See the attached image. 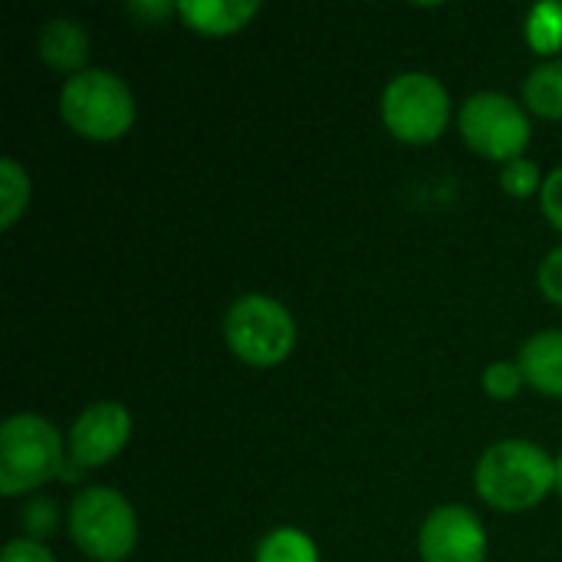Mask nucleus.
<instances>
[{"label": "nucleus", "instance_id": "obj_1", "mask_svg": "<svg viewBox=\"0 0 562 562\" xmlns=\"http://www.w3.org/2000/svg\"><path fill=\"white\" fill-rule=\"evenodd\" d=\"M474 487L481 501H487L497 510H533L557 487L553 458L540 445L524 438L497 441L481 454L474 468Z\"/></svg>", "mask_w": 562, "mask_h": 562}, {"label": "nucleus", "instance_id": "obj_2", "mask_svg": "<svg viewBox=\"0 0 562 562\" xmlns=\"http://www.w3.org/2000/svg\"><path fill=\"white\" fill-rule=\"evenodd\" d=\"M69 454L43 415L16 412L0 425V494L16 497L63 474Z\"/></svg>", "mask_w": 562, "mask_h": 562}, {"label": "nucleus", "instance_id": "obj_3", "mask_svg": "<svg viewBox=\"0 0 562 562\" xmlns=\"http://www.w3.org/2000/svg\"><path fill=\"white\" fill-rule=\"evenodd\" d=\"M63 122L89 142H115L135 125V95L109 69H82L59 89Z\"/></svg>", "mask_w": 562, "mask_h": 562}, {"label": "nucleus", "instance_id": "obj_4", "mask_svg": "<svg viewBox=\"0 0 562 562\" xmlns=\"http://www.w3.org/2000/svg\"><path fill=\"white\" fill-rule=\"evenodd\" d=\"M227 349L257 369L280 366L296 346V319L290 310L263 293H244L227 306L224 316Z\"/></svg>", "mask_w": 562, "mask_h": 562}, {"label": "nucleus", "instance_id": "obj_5", "mask_svg": "<svg viewBox=\"0 0 562 562\" xmlns=\"http://www.w3.org/2000/svg\"><path fill=\"white\" fill-rule=\"evenodd\" d=\"M66 527L72 543L95 562H122L138 543V517L112 487H86L72 497Z\"/></svg>", "mask_w": 562, "mask_h": 562}, {"label": "nucleus", "instance_id": "obj_6", "mask_svg": "<svg viewBox=\"0 0 562 562\" xmlns=\"http://www.w3.org/2000/svg\"><path fill=\"white\" fill-rule=\"evenodd\" d=\"M451 119V95L445 82L431 72L408 69L398 72L382 92L385 128L408 145H431L441 138Z\"/></svg>", "mask_w": 562, "mask_h": 562}, {"label": "nucleus", "instance_id": "obj_7", "mask_svg": "<svg viewBox=\"0 0 562 562\" xmlns=\"http://www.w3.org/2000/svg\"><path fill=\"white\" fill-rule=\"evenodd\" d=\"M458 125H461L468 148L501 165L524 158L530 145V132H533L527 109L504 92H474L461 105Z\"/></svg>", "mask_w": 562, "mask_h": 562}, {"label": "nucleus", "instance_id": "obj_8", "mask_svg": "<svg viewBox=\"0 0 562 562\" xmlns=\"http://www.w3.org/2000/svg\"><path fill=\"white\" fill-rule=\"evenodd\" d=\"M132 438V415L122 402H95L89 405L69 428L66 438V454L69 464L86 471V468H102L112 458L122 454V448Z\"/></svg>", "mask_w": 562, "mask_h": 562}, {"label": "nucleus", "instance_id": "obj_9", "mask_svg": "<svg viewBox=\"0 0 562 562\" xmlns=\"http://www.w3.org/2000/svg\"><path fill=\"white\" fill-rule=\"evenodd\" d=\"M422 562H487V533L474 510L448 504L428 514L418 533Z\"/></svg>", "mask_w": 562, "mask_h": 562}, {"label": "nucleus", "instance_id": "obj_10", "mask_svg": "<svg viewBox=\"0 0 562 562\" xmlns=\"http://www.w3.org/2000/svg\"><path fill=\"white\" fill-rule=\"evenodd\" d=\"M517 366L537 392L562 398V329H543L520 346Z\"/></svg>", "mask_w": 562, "mask_h": 562}, {"label": "nucleus", "instance_id": "obj_11", "mask_svg": "<svg viewBox=\"0 0 562 562\" xmlns=\"http://www.w3.org/2000/svg\"><path fill=\"white\" fill-rule=\"evenodd\" d=\"M178 13L201 36H227V33L244 30L260 13V3L257 0H181Z\"/></svg>", "mask_w": 562, "mask_h": 562}, {"label": "nucleus", "instance_id": "obj_12", "mask_svg": "<svg viewBox=\"0 0 562 562\" xmlns=\"http://www.w3.org/2000/svg\"><path fill=\"white\" fill-rule=\"evenodd\" d=\"M40 56L46 66L76 76L89 59V33L82 30V23L69 16H53L40 30Z\"/></svg>", "mask_w": 562, "mask_h": 562}, {"label": "nucleus", "instance_id": "obj_13", "mask_svg": "<svg viewBox=\"0 0 562 562\" xmlns=\"http://www.w3.org/2000/svg\"><path fill=\"white\" fill-rule=\"evenodd\" d=\"M524 102L543 119H562V56H550L524 79Z\"/></svg>", "mask_w": 562, "mask_h": 562}, {"label": "nucleus", "instance_id": "obj_14", "mask_svg": "<svg viewBox=\"0 0 562 562\" xmlns=\"http://www.w3.org/2000/svg\"><path fill=\"white\" fill-rule=\"evenodd\" d=\"M30 204V175L16 158H0V227H13Z\"/></svg>", "mask_w": 562, "mask_h": 562}, {"label": "nucleus", "instance_id": "obj_15", "mask_svg": "<svg viewBox=\"0 0 562 562\" xmlns=\"http://www.w3.org/2000/svg\"><path fill=\"white\" fill-rule=\"evenodd\" d=\"M257 562H319V553H316V543L303 530L280 527L260 540Z\"/></svg>", "mask_w": 562, "mask_h": 562}, {"label": "nucleus", "instance_id": "obj_16", "mask_svg": "<svg viewBox=\"0 0 562 562\" xmlns=\"http://www.w3.org/2000/svg\"><path fill=\"white\" fill-rule=\"evenodd\" d=\"M527 40L537 53H557L562 46V3H537L527 16Z\"/></svg>", "mask_w": 562, "mask_h": 562}, {"label": "nucleus", "instance_id": "obj_17", "mask_svg": "<svg viewBox=\"0 0 562 562\" xmlns=\"http://www.w3.org/2000/svg\"><path fill=\"white\" fill-rule=\"evenodd\" d=\"M501 188L514 198H530L543 188V175H540L537 161L514 158V161L501 165Z\"/></svg>", "mask_w": 562, "mask_h": 562}, {"label": "nucleus", "instance_id": "obj_18", "mask_svg": "<svg viewBox=\"0 0 562 562\" xmlns=\"http://www.w3.org/2000/svg\"><path fill=\"white\" fill-rule=\"evenodd\" d=\"M524 372H520V366L517 362H507V359H501V362H491L487 369H484V392L491 395V398H497V402H510L520 389H524Z\"/></svg>", "mask_w": 562, "mask_h": 562}, {"label": "nucleus", "instance_id": "obj_19", "mask_svg": "<svg viewBox=\"0 0 562 562\" xmlns=\"http://www.w3.org/2000/svg\"><path fill=\"white\" fill-rule=\"evenodd\" d=\"M537 280H540V290H543V296H547L550 303L562 306V244L560 247H553V250L543 257Z\"/></svg>", "mask_w": 562, "mask_h": 562}, {"label": "nucleus", "instance_id": "obj_20", "mask_svg": "<svg viewBox=\"0 0 562 562\" xmlns=\"http://www.w3.org/2000/svg\"><path fill=\"white\" fill-rule=\"evenodd\" d=\"M540 207H543V217H547L557 231H562V168H553V171L543 178Z\"/></svg>", "mask_w": 562, "mask_h": 562}, {"label": "nucleus", "instance_id": "obj_21", "mask_svg": "<svg viewBox=\"0 0 562 562\" xmlns=\"http://www.w3.org/2000/svg\"><path fill=\"white\" fill-rule=\"evenodd\" d=\"M0 562H56L53 553L40 543V540H30V537H20V540H10L0 553Z\"/></svg>", "mask_w": 562, "mask_h": 562}, {"label": "nucleus", "instance_id": "obj_22", "mask_svg": "<svg viewBox=\"0 0 562 562\" xmlns=\"http://www.w3.org/2000/svg\"><path fill=\"white\" fill-rule=\"evenodd\" d=\"M553 471H557V491L562 494V454H557V458H553Z\"/></svg>", "mask_w": 562, "mask_h": 562}]
</instances>
